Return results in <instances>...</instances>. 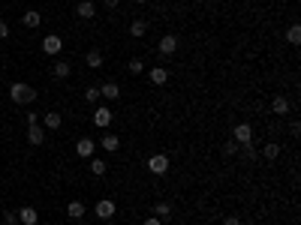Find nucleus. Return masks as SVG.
<instances>
[{
	"label": "nucleus",
	"instance_id": "nucleus-1",
	"mask_svg": "<svg viewBox=\"0 0 301 225\" xmlns=\"http://www.w3.org/2000/svg\"><path fill=\"white\" fill-rule=\"evenodd\" d=\"M9 99L15 102V105H30V102L37 99V90H33L30 84H24V81H15L9 87Z\"/></svg>",
	"mask_w": 301,
	"mask_h": 225
},
{
	"label": "nucleus",
	"instance_id": "nucleus-2",
	"mask_svg": "<svg viewBox=\"0 0 301 225\" xmlns=\"http://www.w3.org/2000/svg\"><path fill=\"white\" fill-rule=\"evenodd\" d=\"M169 156H166V153H154V156H148V171H151V174H166V171H169Z\"/></svg>",
	"mask_w": 301,
	"mask_h": 225
},
{
	"label": "nucleus",
	"instance_id": "nucleus-3",
	"mask_svg": "<svg viewBox=\"0 0 301 225\" xmlns=\"http://www.w3.org/2000/svg\"><path fill=\"white\" fill-rule=\"evenodd\" d=\"M60 48H63V39L58 36V33H48V36L42 39V54H58Z\"/></svg>",
	"mask_w": 301,
	"mask_h": 225
},
{
	"label": "nucleus",
	"instance_id": "nucleus-4",
	"mask_svg": "<svg viewBox=\"0 0 301 225\" xmlns=\"http://www.w3.org/2000/svg\"><path fill=\"white\" fill-rule=\"evenodd\" d=\"M232 141H238V144L253 141V126H250V123H238L235 132H232Z\"/></svg>",
	"mask_w": 301,
	"mask_h": 225
},
{
	"label": "nucleus",
	"instance_id": "nucleus-5",
	"mask_svg": "<svg viewBox=\"0 0 301 225\" xmlns=\"http://www.w3.org/2000/svg\"><path fill=\"white\" fill-rule=\"evenodd\" d=\"M94 150H97V141H94V138H79L76 153H79L81 159H91V156H94Z\"/></svg>",
	"mask_w": 301,
	"mask_h": 225
},
{
	"label": "nucleus",
	"instance_id": "nucleus-6",
	"mask_svg": "<svg viewBox=\"0 0 301 225\" xmlns=\"http://www.w3.org/2000/svg\"><path fill=\"white\" fill-rule=\"evenodd\" d=\"M94 213H97L100 219H112V216H115V201H112V198H102V201H97Z\"/></svg>",
	"mask_w": 301,
	"mask_h": 225
},
{
	"label": "nucleus",
	"instance_id": "nucleus-7",
	"mask_svg": "<svg viewBox=\"0 0 301 225\" xmlns=\"http://www.w3.org/2000/svg\"><path fill=\"white\" fill-rule=\"evenodd\" d=\"M109 123H112V108H109V105H100V108L94 111V126L105 129Z\"/></svg>",
	"mask_w": 301,
	"mask_h": 225
},
{
	"label": "nucleus",
	"instance_id": "nucleus-8",
	"mask_svg": "<svg viewBox=\"0 0 301 225\" xmlns=\"http://www.w3.org/2000/svg\"><path fill=\"white\" fill-rule=\"evenodd\" d=\"M76 15H79V18H97L94 0H79V3H76Z\"/></svg>",
	"mask_w": 301,
	"mask_h": 225
},
{
	"label": "nucleus",
	"instance_id": "nucleus-9",
	"mask_svg": "<svg viewBox=\"0 0 301 225\" xmlns=\"http://www.w3.org/2000/svg\"><path fill=\"white\" fill-rule=\"evenodd\" d=\"M157 51H160V54H175V51H178V36L166 33V36L160 39V45H157Z\"/></svg>",
	"mask_w": 301,
	"mask_h": 225
},
{
	"label": "nucleus",
	"instance_id": "nucleus-10",
	"mask_svg": "<svg viewBox=\"0 0 301 225\" xmlns=\"http://www.w3.org/2000/svg\"><path fill=\"white\" fill-rule=\"evenodd\" d=\"M27 141H30L33 147H40V144L45 141V129H42L40 123H33V126H27Z\"/></svg>",
	"mask_w": 301,
	"mask_h": 225
},
{
	"label": "nucleus",
	"instance_id": "nucleus-11",
	"mask_svg": "<svg viewBox=\"0 0 301 225\" xmlns=\"http://www.w3.org/2000/svg\"><path fill=\"white\" fill-rule=\"evenodd\" d=\"M19 222H21V225H37V222H40V213L33 210V207H21V210H19Z\"/></svg>",
	"mask_w": 301,
	"mask_h": 225
},
{
	"label": "nucleus",
	"instance_id": "nucleus-12",
	"mask_svg": "<svg viewBox=\"0 0 301 225\" xmlns=\"http://www.w3.org/2000/svg\"><path fill=\"white\" fill-rule=\"evenodd\" d=\"M151 81L157 84V87H163V84L169 81V69H166V66H154V69H151Z\"/></svg>",
	"mask_w": 301,
	"mask_h": 225
},
{
	"label": "nucleus",
	"instance_id": "nucleus-13",
	"mask_svg": "<svg viewBox=\"0 0 301 225\" xmlns=\"http://www.w3.org/2000/svg\"><path fill=\"white\" fill-rule=\"evenodd\" d=\"M100 96H102V99H118V96H120V87H118L115 81H105L102 87H100Z\"/></svg>",
	"mask_w": 301,
	"mask_h": 225
},
{
	"label": "nucleus",
	"instance_id": "nucleus-14",
	"mask_svg": "<svg viewBox=\"0 0 301 225\" xmlns=\"http://www.w3.org/2000/svg\"><path fill=\"white\" fill-rule=\"evenodd\" d=\"M21 21H24V27H40V24H42V15H40L37 9H27V12L21 15Z\"/></svg>",
	"mask_w": 301,
	"mask_h": 225
},
{
	"label": "nucleus",
	"instance_id": "nucleus-15",
	"mask_svg": "<svg viewBox=\"0 0 301 225\" xmlns=\"http://www.w3.org/2000/svg\"><path fill=\"white\" fill-rule=\"evenodd\" d=\"M271 111L274 114H289V99L286 96H274L271 99Z\"/></svg>",
	"mask_w": 301,
	"mask_h": 225
},
{
	"label": "nucleus",
	"instance_id": "nucleus-16",
	"mask_svg": "<svg viewBox=\"0 0 301 225\" xmlns=\"http://www.w3.org/2000/svg\"><path fill=\"white\" fill-rule=\"evenodd\" d=\"M154 216L166 222V219L172 216V204H169V201H157V204H154Z\"/></svg>",
	"mask_w": 301,
	"mask_h": 225
},
{
	"label": "nucleus",
	"instance_id": "nucleus-17",
	"mask_svg": "<svg viewBox=\"0 0 301 225\" xmlns=\"http://www.w3.org/2000/svg\"><path fill=\"white\" fill-rule=\"evenodd\" d=\"M42 123H45V129H60V123H63V117H60L58 111H48V114L42 117Z\"/></svg>",
	"mask_w": 301,
	"mask_h": 225
},
{
	"label": "nucleus",
	"instance_id": "nucleus-18",
	"mask_svg": "<svg viewBox=\"0 0 301 225\" xmlns=\"http://www.w3.org/2000/svg\"><path fill=\"white\" fill-rule=\"evenodd\" d=\"M69 72H73V66L63 63V60H58L55 66H51V75H55V78H69Z\"/></svg>",
	"mask_w": 301,
	"mask_h": 225
},
{
	"label": "nucleus",
	"instance_id": "nucleus-19",
	"mask_svg": "<svg viewBox=\"0 0 301 225\" xmlns=\"http://www.w3.org/2000/svg\"><path fill=\"white\" fill-rule=\"evenodd\" d=\"M66 216H69V219H81V216H84V204H81V201H69V204H66Z\"/></svg>",
	"mask_w": 301,
	"mask_h": 225
},
{
	"label": "nucleus",
	"instance_id": "nucleus-20",
	"mask_svg": "<svg viewBox=\"0 0 301 225\" xmlns=\"http://www.w3.org/2000/svg\"><path fill=\"white\" fill-rule=\"evenodd\" d=\"M84 60H87V66H91V69H100V66H102V51H100V48H91Z\"/></svg>",
	"mask_w": 301,
	"mask_h": 225
},
{
	"label": "nucleus",
	"instance_id": "nucleus-21",
	"mask_svg": "<svg viewBox=\"0 0 301 225\" xmlns=\"http://www.w3.org/2000/svg\"><path fill=\"white\" fill-rule=\"evenodd\" d=\"M130 33H133L136 39H141V36H145V33H148V21H141V18H136V21L130 24Z\"/></svg>",
	"mask_w": 301,
	"mask_h": 225
},
{
	"label": "nucleus",
	"instance_id": "nucleus-22",
	"mask_svg": "<svg viewBox=\"0 0 301 225\" xmlns=\"http://www.w3.org/2000/svg\"><path fill=\"white\" fill-rule=\"evenodd\" d=\"M100 144L109 150V153H115V150L120 147V138H118V135H102V141H100Z\"/></svg>",
	"mask_w": 301,
	"mask_h": 225
},
{
	"label": "nucleus",
	"instance_id": "nucleus-23",
	"mask_svg": "<svg viewBox=\"0 0 301 225\" xmlns=\"http://www.w3.org/2000/svg\"><path fill=\"white\" fill-rule=\"evenodd\" d=\"M238 153L244 159H256L259 153H256V147H253V141H247V144H238Z\"/></svg>",
	"mask_w": 301,
	"mask_h": 225
},
{
	"label": "nucleus",
	"instance_id": "nucleus-24",
	"mask_svg": "<svg viewBox=\"0 0 301 225\" xmlns=\"http://www.w3.org/2000/svg\"><path fill=\"white\" fill-rule=\"evenodd\" d=\"M105 168H109V165H105V159H94V156H91V174H94V177H102Z\"/></svg>",
	"mask_w": 301,
	"mask_h": 225
},
{
	"label": "nucleus",
	"instance_id": "nucleus-25",
	"mask_svg": "<svg viewBox=\"0 0 301 225\" xmlns=\"http://www.w3.org/2000/svg\"><path fill=\"white\" fill-rule=\"evenodd\" d=\"M262 156H265V159H277V156H280V144H274V141L265 144V147H262Z\"/></svg>",
	"mask_w": 301,
	"mask_h": 225
},
{
	"label": "nucleus",
	"instance_id": "nucleus-26",
	"mask_svg": "<svg viewBox=\"0 0 301 225\" xmlns=\"http://www.w3.org/2000/svg\"><path fill=\"white\" fill-rule=\"evenodd\" d=\"M286 42H289V45H298V42H301V27H298V24H292V27L286 30Z\"/></svg>",
	"mask_w": 301,
	"mask_h": 225
},
{
	"label": "nucleus",
	"instance_id": "nucleus-27",
	"mask_svg": "<svg viewBox=\"0 0 301 225\" xmlns=\"http://www.w3.org/2000/svg\"><path fill=\"white\" fill-rule=\"evenodd\" d=\"M127 69H130V75H141V72H145V63H141L139 57H133V60L127 63Z\"/></svg>",
	"mask_w": 301,
	"mask_h": 225
},
{
	"label": "nucleus",
	"instance_id": "nucleus-28",
	"mask_svg": "<svg viewBox=\"0 0 301 225\" xmlns=\"http://www.w3.org/2000/svg\"><path fill=\"white\" fill-rule=\"evenodd\" d=\"M84 102H91V105H94V102H100V87H87V90H84Z\"/></svg>",
	"mask_w": 301,
	"mask_h": 225
},
{
	"label": "nucleus",
	"instance_id": "nucleus-29",
	"mask_svg": "<svg viewBox=\"0 0 301 225\" xmlns=\"http://www.w3.org/2000/svg\"><path fill=\"white\" fill-rule=\"evenodd\" d=\"M223 153H226V156H235V153H238V141H226V144H223Z\"/></svg>",
	"mask_w": 301,
	"mask_h": 225
},
{
	"label": "nucleus",
	"instance_id": "nucleus-30",
	"mask_svg": "<svg viewBox=\"0 0 301 225\" xmlns=\"http://www.w3.org/2000/svg\"><path fill=\"white\" fill-rule=\"evenodd\" d=\"M3 222H6V225H19V213H15V210H6V213H3Z\"/></svg>",
	"mask_w": 301,
	"mask_h": 225
},
{
	"label": "nucleus",
	"instance_id": "nucleus-31",
	"mask_svg": "<svg viewBox=\"0 0 301 225\" xmlns=\"http://www.w3.org/2000/svg\"><path fill=\"white\" fill-rule=\"evenodd\" d=\"M24 120H27V126H33V123H40V114H37V111H27Z\"/></svg>",
	"mask_w": 301,
	"mask_h": 225
},
{
	"label": "nucleus",
	"instance_id": "nucleus-32",
	"mask_svg": "<svg viewBox=\"0 0 301 225\" xmlns=\"http://www.w3.org/2000/svg\"><path fill=\"white\" fill-rule=\"evenodd\" d=\"M6 36H9V24L0 18V39H6Z\"/></svg>",
	"mask_w": 301,
	"mask_h": 225
},
{
	"label": "nucleus",
	"instance_id": "nucleus-33",
	"mask_svg": "<svg viewBox=\"0 0 301 225\" xmlns=\"http://www.w3.org/2000/svg\"><path fill=\"white\" fill-rule=\"evenodd\" d=\"M102 6H105V9H118L120 0H102Z\"/></svg>",
	"mask_w": 301,
	"mask_h": 225
},
{
	"label": "nucleus",
	"instance_id": "nucleus-34",
	"mask_svg": "<svg viewBox=\"0 0 301 225\" xmlns=\"http://www.w3.org/2000/svg\"><path fill=\"white\" fill-rule=\"evenodd\" d=\"M223 225H241V219H238V216H226Z\"/></svg>",
	"mask_w": 301,
	"mask_h": 225
},
{
	"label": "nucleus",
	"instance_id": "nucleus-35",
	"mask_svg": "<svg viewBox=\"0 0 301 225\" xmlns=\"http://www.w3.org/2000/svg\"><path fill=\"white\" fill-rule=\"evenodd\" d=\"M141 225H163V219H157V216H148V219L141 222Z\"/></svg>",
	"mask_w": 301,
	"mask_h": 225
},
{
	"label": "nucleus",
	"instance_id": "nucleus-36",
	"mask_svg": "<svg viewBox=\"0 0 301 225\" xmlns=\"http://www.w3.org/2000/svg\"><path fill=\"white\" fill-rule=\"evenodd\" d=\"M136 3H151V0H136Z\"/></svg>",
	"mask_w": 301,
	"mask_h": 225
},
{
	"label": "nucleus",
	"instance_id": "nucleus-37",
	"mask_svg": "<svg viewBox=\"0 0 301 225\" xmlns=\"http://www.w3.org/2000/svg\"><path fill=\"white\" fill-rule=\"evenodd\" d=\"M66 3H79V0H66Z\"/></svg>",
	"mask_w": 301,
	"mask_h": 225
},
{
	"label": "nucleus",
	"instance_id": "nucleus-38",
	"mask_svg": "<svg viewBox=\"0 0 301 225\" xmlns=\"http://www.w3.org/2000/svg\"><path fill=\"white\" fill-rule=\"evenodd\" d=\"M205 3H214V0H205Z\"/></svg>",
	"mask_w": 301,
	"mask_h": 225
},
{
	"label": "nucleus",
	"instance_id": "nucleus-39",
	"mask_svg": "<svg viewBox=\"0 0 301 225\" xmlns=\"http://www.w3.org/2000/svg\"><path fill=\"white\" fill-rule=\"evenodd\" d=\"M247 225H253V222H247Z\"/></svg>",
	"mask_w": 301,
	"mask_h": 225
}]
</instances>
